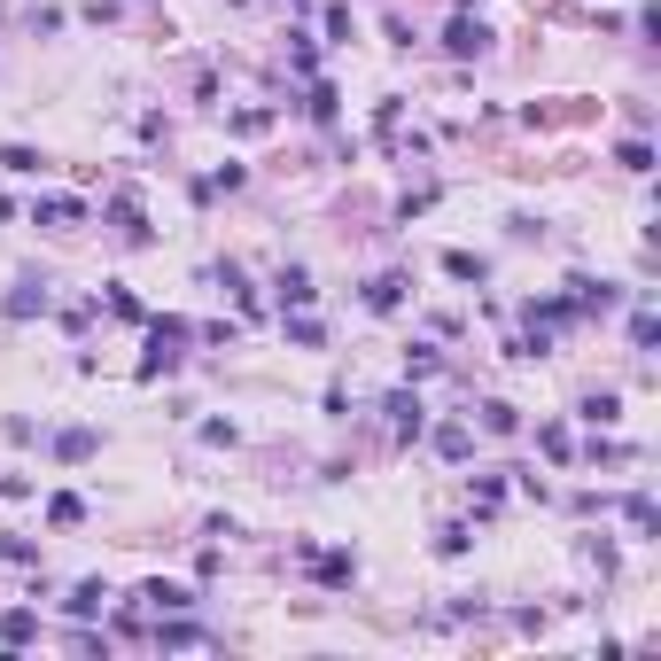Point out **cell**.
<instances>
[{
	"label": "cell",
	"instance_id": "1",
	"mask_svg": "<svg viewBox=\"0 0 661 661\" xmlns=\"http://www.w3.org/2000/svg\"><path fill=\"white\" fill-rule=\"evenodd\" d=\"M444 47H451V55H483V24H475V16H459Z\"/></svg>",
	"mask_w": 661,
	"mask_h": 661
},
{
	"label": "cell",
	"instance_id": "2",
	"mask_svg": "<svg viewBox=\"0 0 661 661\" xmlns=\"http://www.w3.org/2000/svg\"><path fill=\"white\" fill-rule=\"evenodd\" d=\"M62 607H71V615H101V607H109V591H101V583H78Z\"/></svg>",
	"mask_w": 661,
	"mask_h": 661
},
{
	"label": "cell",
	"instance_id": "3",
	"mask_svg": "<svg viewBox=\"0 0 661 661\" xmlns=\"http://www.w3.org/2000/svg\"><path fill=\"white\" fill-rule=\"evenodd\" d=\"M280 304H311V272H304V265L280 272Z\"/></svg>",
	"mask_w": 661,
	"mask_h": 661
},
{
	"label": "cell",
	"instance_id": "4",
	"mask_svg": "<svg viewBox=\"0 0 661 661\" xmlns=\"http://www.w3.org/2000/svg\"><path fill=\"white\" fill-rule=\"evenodd\" d=\"M615 412H622V397H615V389H600V397H583V420H600V428H607Z\"/></svg>",
	"mask_w": 661,
	"mask_h": 661
},
{
	"label": "cell",
	"instance_id": "5",
	"mask_svg": "<svg viewBox=\"0 0 661 661\" xmlns=\"http://www.w3.org/2000/svg\"><path fill=\"white\" fill-rule=\"evenodd\" d=\"M32 630H39V622L24 615V607H16V615H0V638H8V646H24V638H32Z\"/></svg>",
	"mask_w": 661,
	"mask_h": 661
},
{
	"label": "cell",
	"instance_id": "6",
	"mask_svg": "<svg viewBox=\"0 0 661 661\" xmlns=\"http://www.w3.org/2000/svg\"><path fill=\"white\" fill-rule=\"evenodd\" d=\"M32 218H47V226H78V218H86V211H78V203H39Z\"/></svg>",
	"mask_w": 661,
	"mask_h": 661
},
{
	"label": "cell",
	"instance_id": "7",
	"mask_svg": "<svg viewBox=\"0 0 661 661\" xmlns=\"http://www.w3.org/2000/svg\"><path fill=\"white\" fill-rule=\"evenodd\" d=\"M444 272H451V280H483V265H475L467 250H451V257H444Z\"/></svg>",
	"mask_w": 661,
	"mask_h": 661
},
{
	"label": "cell",
	"instance_id": "8",
	"mask_svg": "<svg viewBox=\"0 0 661 661\" xmlns=\"http://www.w3.org/2000/svg\"><path fill=\"white\" fill-rule=\"evenodd\" d=\"M397 288H405V280H373V288H366V304H373V311H397Z\"/></svg>",
	"mask_w": 661,
	"mask_h": 661
},
{
	"label": "cell",
	"instance_id": "9",
	"mask_svg": "<svg viewBox=\"0 0 661 661\" xmlns=\"http://www.w3.org/2000/svg\"><path fill=\"white\" fill-rule=\"evenodd\" d=\"M483 428L490 436H514V405H483Z\"/></svg>",
	"mask_w": 661,
	"mask_h": 661
}]
</instances>
